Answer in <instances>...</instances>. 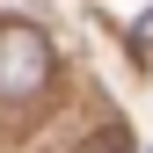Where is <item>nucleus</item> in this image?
<instances>
[{
    "label": "nucleus",
    "mask_w": 153,
    "mask_h": 153,
    "mask_svg": "<svg viewBox=\"0 0 153 153\" xmlns=\"http://www.w3.org/2000/svg\"><path fill=\"white\" fill-rule=\"evenodd\" d=\"M44 88H51V44H44V29L0 22V95L7 102H29Z\"/></svg>",
    "instance_id": "f257e3e1"
},
{
    "label": "nucleus",
    "mask_w": 153,
    "mask_h": 153,
    "mask_svg": "<svg viewBox=\"0 0 153 153\" xmlns=\"http://www.w3.org/2000/svg\"><path fill=\"white\" fill-rule=\"evenodd\" d=\"M139 44H153V7H146V15H139Z\"/></svg>",
    "instance_id": "7ed1b4c3"
},
{
    "label": "nucleus",
    "mask_w": 153,
    "mask_h": 153,
    "mask_svg": "<svg viewBox=\"0 0 153 153\" xmlns=\"http://www.w3.org/2000/svg\"><path fill=\"white\" fill-rule=\"evenodd\" d=\"M95 153H131V131H109V139H95Z\"/></svg>",
    "instance_id": "f03ea898"
}]
</instances>
